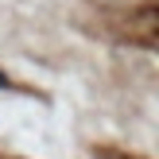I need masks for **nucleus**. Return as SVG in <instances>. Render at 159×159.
I'll return each mask as SVG.
<instances>
[{"instance_id":"f257e3e1","label":"nucleus","mask_w":159,"mask_h":159,"mask_svg":"<svg viewBox=\"0 0 159 159\" xmlns=\"http://www.w3.org/2000/svg\"><path fill=\"white\" fill-rule=\"evenodd\" d=\"M0 85H8V78H4V74H0Z\"/></svg>"}]
</instances>
